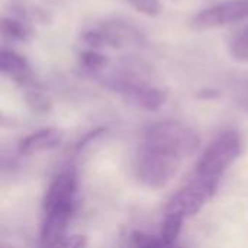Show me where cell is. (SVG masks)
<instances>
[{
	"mask_svg": "<svg viewBox=\"0 0 248 248\" xmlns=\"http://www.w3.org/2000/svg\"><path fill=\"white\" fill-rule=\"evenodd\" d=\"M235 99H237L240 108H241L244 112H247L248 113V83H246V84H243V86L238 87V90H237V97H235Z\"/></svg>",
	"mask_w": 248,
	"mask_h": 248,
	"instance_id": "20",
	"label": "cell"
},
{
	"mask_svg": "<svg viewBox=\"0 0 248 248\" xmlns=\"http://www.w3.org/2000/svg\"><path fill=\"white\" fill-rule=\"evenodd\" d=\"M241 151L243 141L237 131H225L219 134L199 158L195 169V176L221 180L222 174L235 163Z\"/></svg>",
	"mask_w": 248,
	"mask_h": 248,
	"instance_id": "3",
	"label": "cell"
},
{
	"mask_svg": "<svg viewBox=\"0 0 248 248\" xmlns=\"http://www.w3.org/2000/svg\"><path fill=\"white\" fill-rule=\"evenodd\" d=\"M87 237L84 235H70V237H64L62 240L57 241L55 244L49 246V247L44 248H87Z\"/></svg>",
	"mask_w": 248,
	"mask_h": 248,
	"instance_id": "19",
	"label": "cell"
},
{
	"mask_svg": "<svg viewBox=\"0 0 248 248\" xmlns=\"http://www.w3.org/2000/svg\"><path fill=\"white\" fill-rule=\"evenodd\" d=\"M228 49L234 61L248 64V25L231 39Z\"/></svg>",
	"mask_w": 248,
	"mask_h": 248,
	"instance_id": "15",
	"label": "cell"
},
{
	"mask_svg": "<svg viewBox=\"0 0 248 248\" xmlns=\"http://www.w3.org/2000/svg\"><path fill=\"white\" fill-rule=\"evenodd\" d=\"M74 211L76 205H58L48 211H42L41 248L49 247L65 237Z\"/></svg>",
	"mask_w": 248,
	"mask_h": 248,
	"instance_id": "7",
	"label": "cell"
},
{
	"mask_svg": "<svg viewBox=\"0 0 248 248\" xmlns=\"http://www.w3.org/2000/svg\"><path fill=\"white\" fill-rule=\"evenodd\" d=\"M244 19H248V0H228L199 12L192 26L198 31H208Z\"/></svg>",
	"mask_w": 248,
	"mask_h": 248,
	"instance_id": "5",
	"label": "cell"
},
{
	"mask_svg": "<svg viewBox=\"0 0 248 248\" xmlns=\"http://www.w3.org/2000/svg\"><path fill=\"white\" fill-rule=\"evenodd\" d=\"M218 185L219 180L193 176L192 180L170 199L164 212L179 214L183 218L196 215L205 203L212 199Z\"/></svg>",
	"mask_w": 248,
	"mask_h": 248,
	"instance_id": "4",
	"label": "cell"
},
{
	"mask_svg": "<svg viewBox=\"0 0 248 248\" xmlns=\"http://www.w3.org/2000/svg\"><path fill=\"white\" fill-rule=\"evenodd\" d=\"M1 32L6 38L13 39V41H20V42H26L33 36V31L29 26V22L22 20L15 16L3 17Z\"/></svg>",
	"mask_w": 248,
	"mask_h": 248,
	"instance_id": "11",
	"label": "cell"
},
{
	"mask_svg": "<svg viewBox=\"0 0 248 248\" xmlns=\"http://www.w3.org/2000/svg\"><path fill=\"white\" fill-rule=\"evenodd\" d=\"M108 64H109V58L96 49H89L80 54V65L90 73L102 71L103 68H106Z\"/></svg>",
	"mask_w": 248,
	"mask_h": 248,
	"instance_id": "16",
	"label": "cell"
},
{
	"mask_svg": "<svg viewBox=\"0 0 248 248\" xmlns=\"http://www.w3.org/2000/svg\"><path fill=\"white\" fill-rule=\"evenodd\" d=\"M80 39H81L83 44H86L92 49H97V48H118V46H121V44L108 31H105L103 28L99 29V31L84 32Z\"/></svg>",
	"mask_w": 248,
	"mask_h": 248,
	"instance_id": "12",
	"label": "cell"
},
{
	"mask_svg": "<svg viewBox=\"0 0 248 248\" xmlns=\"http://www.w3.org/2000/svg\"><path fill=\"white\" fill-rule=\"evenodd\" d=\"M64 140V132L58 128H44L23 137L17 144V151L22 155H35L45 151L57 150Z\"/></svg>",
	"mask_w": 248,
	"mask_h": 248,
	"instance_id": "8",
	"label": "cell"
},
{
	"mask_svg": "<svg viewBox=\"0 0 248 248\" xmlns=\"http://www.w3.org/2000/svg\"><path fill=\"white\" fill-rule=\"evenodd\" d=\"M126 97L131 99L140 108L150 112H155L167 102V92L154 86H147L140 83Z\"/></svg>",
	"mask_w": 248,
	"mask_h": 248,
	"instance_id": "10",
	"label": "cell"
},
{
	"mask_svg": "<svg viewBox=\"0 0 248 248\" xmlns=\"http://www.w3.org/2000/svg\"><path fill=\"white\" fill-rule=\"evenodd\" d=\"M77 187V170L70 166L60 171L49 183L42 199V211H48L58 205H76Z\"/></svg>",
	"mask_w": 248,
	"mask_h": 248,
	"instance_id": "6",
	"label": "cell"
},
{
	"mask_svg": "<svg viewBox=\"0 0 248 248\" xmlns=\"http://www.w3.org/2000/svg\"><path fill=\"white\" fill-rule=\"evenodd\" d=\"M185 219L186 218H183L179 214L164 212V219H163V224H161L160 237L164 241H167L170 244H174L176 240H177V237L180 235V231H182V227H183Z\"/></svg>",
	"mask_w": 248,
	"mask_h": 248,
	"instance_id": "13",
	"label": "cell"
},
{
	"mask_svg": "<svg viewBox=\"0 0 248 248\" xmlns=\"http://www.w3.org/2000/svg\"><path fill=\"white\" fill-rule=\"evenodd\" d=\"M183 160L141 142L134 158V174L140 183L150 189H161L180 170Z\"/></svg>",
	"mask_w": 248,
	"mask_h": 248,
	"instance_id": "2",
	"label": "cell"
},
{
	"mask_svg": "<svg viewBox=\"0 0 248 248\" xmlns=\"http://www.w3.org/2000/svg\"><path fill=\"white\" fill-rule=\"evenodd\" d=\"M0 70L4 76L10 77L15 83L23 89L31 87L35 83L29 62L20 54L12 49H3L0 54Z\"/></svg>",
	"mask_w": 248,
	"mask_h": 248,
	"instance_id": "9",
	"label": "cell"
},
{
	"mask_svg": "<svg viewBox=\"0 0 248 248\" xmlns=\"http://www.w3.org/2000/svg\"><path fill=\"white\" fill-rule=\"evenodd\" d=\"M132 244L135 248H179L174 244L164 241L161 237H154L140 231L132 234Z\"/></svg>",
	"mask_w": 248,
	"mask_h": 248,
	"instance_id": "17",
	"label": "cell"
},
{
	"mask_svg": "<svg viewBox=\"0 0 248 248\" xmlns=\"http://www.w3.org/2000/svg\"><path fill=\"white\" fill-rule=\"evenodd\" d=\"M25 102L31 108V110L36 113H46L51 109L49 97L36 84L25 89Z\"/></svg>",
	"mask_w": 248,
	"mask_h": 248,
	"instance_id": "14",
	"label": "cell"
},
{
	"mask_svg": "<svg viewBox=\"0 0 248 248\" xmlns=\"http://www.w3.org/2000/svg\"><path fill=\"white\" fill-rule=\"evenodd\" d=\"M129 3L137 12H140L148 17H155L160 13V1L158 0H129Z\"/></svg>",
	"mask_w": 248,
	"mask_h": 248,
	"instance_id": "18",
	"label": "cell"
},
{
	"mask_svg": "<svg viewBox=\"0 0 248 248\" xmlns=\"http://www.w3.org/2000/svg\"><path fill=\"white\" fill-rule=\"evenodd\" d=\"M1 248H13V247H10V246H6V244H3V246H1Z\"/></svg>",
	"mask_w": 248,
	"mask_h": 248,
	"instance_id": "21",
	"label": "cell"
},
{
	"mask_svg": "<svg viewBox=\"0 0 248 248\" xmlns=\"http://www.w3.org/2000/svg\"><path fill=\"white\" fill-rule=\"evenodd\" d=\"M142 144L185 160L196 153L201 138L192 128L182 122L160 121L147 126Z\"/></svg>",
	"mask_w": 248,
	"mask_h": 248,
	"instance_id": "1",
	"label": "cell"
}]
</instances>
